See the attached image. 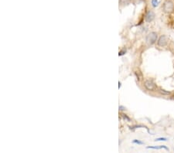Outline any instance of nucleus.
Returning a JSON list of instances; mask_svg holds the SVG:
<instances>
[{"mask_svg": "<svg viewBox=\"0 0 174 153\" xmlns=\"http://www.w3.org/2000/svg\"><path fill=\"white\" fill-rule=\"evenodd\" d=\"M162 9H163V11L166 13H171L174 10V5L171 1L167 0V1H166L163 3Z\"/></svg>", "mask_w": 174, "mask_h": 153, "instance_id": "1", "label": "nucleus"}, {"mask_svg": "<svg viewBox=\"0 0 174 153\" xmlns=\"http://www.w3.org/2000/svg\"><path fill=\"white\" fill-rule=\"evenodd\" d=\"M157 37H158L157 33L155 32H152L149 34H148L147 37H146V42L149 45H152L156 42Z\"/></svg>", "mask_w": 174, "mask_h": 153, "instance_id": "2", "label": "nucleus"}, {"mask_svg": "<svg viewBox=\"0 0 174 153\" xmlns=\"http://www.w3.org/2000/svg\"><path fill=\"white\" fill-rule=\"evenodd\" d=\"M168 41H169V39H168V37H166V36L162 35L159 38V40L157 41V44H158L159 47H163L165 46H166L167 43H168Z\"/></svg>", "mask_w": 174, "mask_h": 153, "instance_id": "3", "label": "nucleus"}, {"mask_svg": "<svg viewBox=\"0 0 174 153\" xmlns=\"http://www.w3.org/2000/svg\"><path fill=\"white\" fill-rule=\"evenodd\" d=\"M144 86L148 90V91H154V90L156 88V86L155 84L152 81L150 80H145V83H144Z\"/></svg>", "mask_w": 174, "mask_h": 153, "instance_id": "4", "label": "nucleus"}, {"mask_svg": "<svg viewBox=\"0 0 174 153\" xmlns=\"http://www.w3.org/2000/svg\"><path fill=\"white\" fill-rule=\"evenodd\" d=\"M155 19V13L152 11H148L147 13L145 14V20L147 23H151Z\"/></svg>", "mask_w": 174, "mask_h": 153, "instance_id": "5", "label": "nucleus"}, {"mask_svg": "<svg viewBox=\"0 0 174 153\" xmlns=\"http://www.w3.org/2000/svg\"><path fill=\"white\" fill-rule=\"evenodd\" d=\"M147 148H151V149H160V148H165L166 151H169V148L165 146V145H159V146H148L146 147Z\"/></svg>", "mask_w": 174, "mask_h": 153, "instance_id": "6", "label": "nucleus"}, {"mask_svg": "<svg viewBox=\"0 0 174 153\" xmlns=\"http://www.w3.org/2000/svg\"><path fill=\"white\" fill-rule=\"evenodd\" d=\"M131 1L132 0H119V4L123 6H129L131 3Z\"/></svg>", "mask_w": 174, "mask_h": 153, "instance_id": "7", "label": "nucleus"}, {"mask_svg": "<svg viewBox=\"0 0 174 153\" xmlns=\"http://www.w3.org/2000/svg\"><path fill=\"white\" fill-rule=\"evenodd\" d=\"M159 2L158 1V0H152V6L154 8L157 7L158 5H159Z\"/></svg>", "mask_w": 174, "mask_h": 153, "instance_id": "8", "label": "nucleus"}, {"mask_svg": "<svg viewBox=\"0 0 174 153\" xmlns=\"http://www.w3.org/2000/svg\"><path fill=\"white\" fill-rule=\"evenodd\" d=\"M159 92H160L162 94H165V95H169V94H171V92L166 91H165V90H162V89H160V90H159Z\"/></svg>", "mask_w": 174, "mask_h": 153, "instance_id": "9", "label": "nucleus"}, {"mask_svg": "<svg viewBox=\"0 0 174 153\" xmlns=\"http://www.w3.org/2000/svg\"><path fill=\"white\" fill-rule=\"evenodd\" d=\"M132 143L134 144H138V145H144V142L143 141H141L139 140H137V139H134L132 141Z\"/></svg>", "mask_w": 174, "mask_h": 153, "instance_id": "10", "label": "nucleus"}, {"mask_svg": "<svg viewBox=\"0 0 174 153\" xmlns=\"http://www.w3.org/2000/svg\"><path fill=\"white\" fill-rule=\"evenodd\" d=\"M145 1V0H133V3L135 4V5H138V4H140L142 3H143Z\"/></svg>", "mask_w": 174, "mask_h": 153, "instance_id": "11", "label": "nucleus"}, {"mask_svg": "<svg viewBox=\"0 0 174 153\" xmlns=\"http://www.w3.org/2000/svg\"><path fill=\"white\" fill-rule=\"evenodd\" d=\"M125 53H126V50H121L119 53H118V56H119V57H121V56L124 55Z\"/></svg>", "mask_w": 174, "mask_h": 153, "instance_id": "12", "label": "nucleus"}, {"mask_svg": "<svg viewBox=\"0 0 174 153\" xmlns=\"http://www.w3.org/2000/svg\"><path fill=\"white\" fill-rule=\"evenodd\" d=\"M155 141H167V138H159L155 139Z\"/></svg>", "mask_w": 174, "mask_h": 153, "instance_id": "13", "label": "nucleus"}, {"mask_svg": "<svg viewBox=\"0 0 174 153\" xmlns=\"http://www.w3.org/2000/svg\"><path fill=\"white\" fill-rule=\"evenodd\" d=\"M118 109H119V111H121L126 110V108H125V107L124 106H122V105H120L119 107H118Z\"/></svg>", "mask_w": 174, "mask_h": 153, "instance_id": "14", "label": "nucleus"}, {"mask_svg": "<svg viewBox=\"0 0 174 153\" xmlns=\"http://www.w3.org/2000/svg\"><path fill=\"white\" fill-rule=\"evenodd\" d=\"M122 115L123 116V118H124L125 119H126V120H127L128 121H130V118H129V117H128V116H127L126 114H122Z\"/></svg>", "mask_w": 174, "mask_h": 153, "instance_id": "15", "label": "nucleus"}, {"mask_svg": "<svg viewBox=\"0 0 174 153\" xmlns=\"http://www.w3.org/2000/svg\"><path fill=\"white\" fill-rule=\"evenodd\" d=\"M121 87H122V83L119 81V82H118V89H120Z\"/></svg>", "mask_w": 174, "mask_h": 153, "instance_id": "16", "label": "nucleus"}]
</instances>
